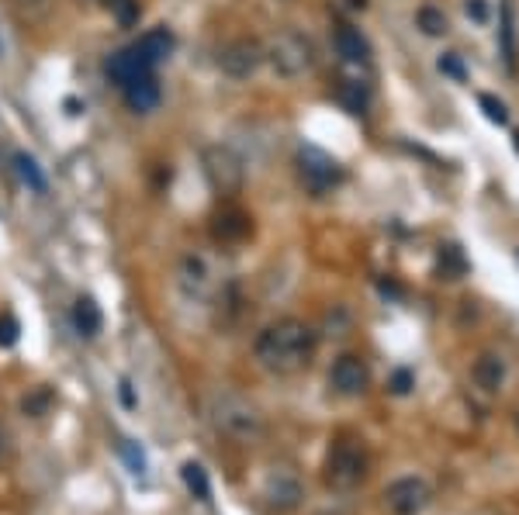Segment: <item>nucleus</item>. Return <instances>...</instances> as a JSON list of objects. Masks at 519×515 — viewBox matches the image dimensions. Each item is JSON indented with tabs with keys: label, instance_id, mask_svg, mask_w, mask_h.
I'll return each mask as SVG.
<instances>
[{
	"label": "nucleus",
	"instance_id": "1",
	"mask_svg": "<svg viewBox=\"0 0 519 515\" xmlns=\"http://www.w3.org/2000/svg\"><path fill=\"white\" fill-rule=\"evenodd\" d=\"M315 350H319V332L302 318H277L253 343V357L260 360V367L281 377L305 370L315 360Z\"/></svg>",
	"mask_w": 519,
	"mask_h": 515
},
{
	"label": "nucleus",
	"instance_id": "2",
	"mask_svg": "<svg viewBox=\"0 0 519 515\" xmlns=\"http://www.w3.org/2000/svg\"><path fill=\"white\" fill-rule=\"evenodd\" d=\"M371 474V453H367L364 439L357 436H336L322 460V481L333 491H353L367 481Z\"/></svg>",
	"mask_w": 519,
	"mask_h": 515
},
{
	"label": "nucleus",
	"instance_id": "3",
	"mask_svg": "<svg viewBox=\"0 0 519 515\" xmlns=\"http://www.w3.org/2000/svg\"><path fill=\"white\" fill-rule=\"evenodd\" d=\"M212 422L215 429L232 443H257L263 436V415L253 401H246L243 395H215L212 398Z\"/></svg>",
	"mask_w": 519,
	"mask_h": 515
},
{
	"label": "nucleus",
	"instance_id": "4",
	"mask_svg": "<svg viewBox=\"0 0 519 515\" xmlns=\"http://www.w3.org/2000/svg\"><path fill=\"white\" fill-rule=\"evenodd\" d=\"M263 52H267V63L274 66L277 77L284 80H298L305 77V73H312L315 66V45L308 35L302 32H277L274 39L263 45Z\"/></svg>",
	"mask_w": 519,
	"mask_h": 515
},
{
	"label": "nucleus",
	"instance_id": "5",
	"mask_svg": "<svg viewBox=\"0 0 519 515\" xmlns=\"http://www.w3.org/2000/svg\"><path fill=\"white\" fill-rule=\"evenodd\" d=\"M201 170H205V180L212 184V191L218 194H239L246 184V166H243V156L236 153L232 146H205L201 149Z\"/></svg>",
	"mask_w": 519,
	"mask_h": 515
},
{
	"label": "nucleus",
	"instance_id": "6",
	"mask_svg": "<svg viewBox=\"0 0 519 515\" xmlns=\"http://www.w3.org/2000/svg\"><path fill=\"white\" fill-rule=\"evenodd\" d=\"M298 173H302V184L312 194L333 191V187H340L343 177H346L340 159L322 153L319 146H302V149H298Z\"/></svg>",
	"mask_w": 519,
	"mask_h": 515
},
{
	"label": "nucleus",
	"instance_id": "7",
	"mask_svg": "<svg viewBox=\"0 0 519 515\" xmlns=\"http://www.w3.org/2000/svg\"><path fill=\"white\" fill-rule=\"evenodd\" d=\"M385 509L391 515H423L433 502V488L423 481V477L409 474V477H398L385 488Z\"/></svg>",
	"mask_w": 519,
	"mask_h": 515
},
{
	"label": "nucleus",
	"instance_id": "8",
	"mask_svg": "<svg viewBox=\"0 0 519 515\" xmlns=\"http://www.w3.org/2000/svg\"><path fill=\"white\" fill-rule=\"evenodd\" d=\"M263 63H267V52L260 39H232L218 52V70L229 80H250Z\"/></svg>",
	"mask_w": 519,
	"mask_h": 515
},
{
	"label": "nucleus",
	"instance_id": "9",
	"mask_svg": "<svg viewBox=\"0 0 519 515\" xmlns=\"http://www.w3.org/2000/svg\"><path fill=\"white\" fill-rule=\"evenodd\" d=\"M329 388L343 398H360L371 388V367H367V360L357 357V353L336 357L333 370H329Z\"/></svg>",
	"mask_w": 519,
	"mask_h": 515
},
{
	"label": "nucleus",
	"instance_id": "10",
	"mask_svg": "<svg viewBox=\"0 0 519 515\" xmlns=\"http://www.w3.org/2000/svg\"><path fill=\"white\" fill-rule=\"evenodd\" d=\"M263 495H267V502L277 512H295L305 498V488L295 471H270L267 484H263Z\"/></svg>",
	"mask_w": 519,
	"mask_h": 515
},
{
	"label": "nucleus",
	"instance_id": "11",
	"mask_svg": "<svg viewBox=\"0 0 519 515\" xmlns=\"http://www.w3.org/2000/svg\"><path fill=\"white\" fill-rule=\"evenodd\" d=\"M177 280H180V291H184L187 298H198V301H205L215 287L212 267H208V260L198 253H187L184 260H180Z\"/></svg>",
	"mask_w": 519,
	"mask_h": 515
},
{
	"label": "nucleus",
	"instance_id": "12",
	"mask_svg": "<svg viewBox=\"0 0 519 515\" xmlns=\"http://www.w3.org/2000/svg\"><path fill=\"white\" fill-rule=\"evenodd\" d=\"M253 232V218L246 215L236 204H225L212 215V239L222 242V246H232V242H243Z\"/></svg>",
	"mask_w": 519,
	"mask_h": 515
},
{
	"label": "nucleus",
	"instance_id": "13",
	"mask_svg": "<svg viewBox=\"0 0 519 515\" xmlns=\"http://www.w3.org/2000/svg\"><path fill=\"white\" fill-rule=\"evenodd\" d=\"M471 381L478 384L485 395H495V391H502V384H506V357L502 353H478V360L471 363Z\"/></svg>",
	"mask_w": 519,
	"mask_h": 515
},
{
	"label": "nucleus",
	"instance_id": "14",
	"mask_svg": "<svg viewBox=\"0 0 519 515\" xmlns=\"http://www.w3.org/2000/svg\"><path fill=\"white\" fill-rule=\"evenodd\" d=\"M108 77L111 83H118V87H129V83L142 80V77H153V66H146L139 56H135V49L129 45V49L115 52V56L108 59Z\"/></svg>",
	"mask_w": 519,
	"mask_h": 515
},
{
	"label": "nucleus",
	"instance_id": "15",
	"mask_svg": "<svg viewBox=\"0 0 519 515\" xmlns=\"http://www.w3.org/2000/svg\"><path fill=\"white\" fill-rule=\"evenodd\" d=\"M333 49L343 63H353V66H364L371 59V42L360 35V28L353 25H340L333 32Z\"/></svg>",
	"mask_w": 519,
	"mask_h": 515
},
{
	"label": "nucleus",
	"instance_id": "16",
	"mask_svg": "<svg viewBox=\"0 0 519 515\" xmlns=\"http://www.w3.org/2000/svg\"><path fill=\"white\" fill-rule=\"evenodd\" d=\"M135 49V56L142 59L146 66H160V63H167L170 59V52H173V35L167 32V28H153V32H146L142 35L139 42L132 45Z\"/></svg>",
	"mask_w": 519,
	"mask_h": 515
},
{
	"label": "nucleus",
	"instance_id": "17",
	"mask_svg": "<svg viewBox=\"0 0 519 515\" xmlns=\"http://www.w3.org/2000/svg\"><path fill=\"white\" fill-rule=\"evenodd\" d=\"M125 101H129V108L135 115H149V111H156V104H160V83L156 77H142L125 87Z\"/></svg>",
	"mask_w": 519,
	"mask_h": 515
},
{
	"label": "nucleus",
	"instance_id": "18",
	"mask_svg": "<svg viewBox=\"0 0 519 515\" xmlns=\"http://www.w3.org/2000/svg\"><path fill=\"white\" fill-rule=\"evenodd\" d=\"M336 101H340L350 115H364L367 104H371V87H367L364 80L340 77V83H336Z\"/></svg>",
	"mask_w": 519,
	"mask_h": 515
},
{
	"label": "nucleus",
	"instance_id": "19",
	"mask_svg": "<svg viewBox=\"0 0 519 515\" xmlns=\"http://www.w3.org/2000/svg\"><path fill=\"white\" fill-rule=\"evenodd\" d=\"M73 329H77L84 339H94L97 332L104 329L101 305H97L94 298H77V305H73Z\"/></svg>",
	"mask_w": 519,
	"mask_h": 515
},
{
	"label": "nucleus",
	"instance_id": "20",
	"mask_svg": "<svg viewBox=\"0 0 519 515\" xmlns=\"http://www.w3.org/2000/svg\"><path fill=\"white\" fill-rule=\"evenodd\" d=\"M11 7L18 11L21 21H28V25H45V21L52 18L56 0H11Z\"/></svg>",
	"mask_w": 519,
	"mask_h": 515
},
{
	"label": "nucleus",
	"instance_id": "21",
	"mask_svg": "<svg viewBox=\"0 0 519 515\" xmlns=\"http://www.w3.org/2000/svg\"><path fill=\"white\" fill-rule=\"evenodd\" d=\"M180 477H184L187 491H191L194 498H201V502H208V498H212V484H208V471H205L201 464L187 460V464L180 467Z\"/></svg>",
	"mask_w": 519,
	"mask_h": 515
},
{
	"label": "nucleus",
	"instance_id": "22",
	"mask_svg": "<svg viewBox=\"0 0 519 515\" xmlns=\"http://www.w3.org/2000/svg\"><path fill=\"white\" fill-rule=\"evenodd\" d=\"M416 25L423 28V35H430V39H440V35L450 32V21H447V14H443L440 7H419Z\"/></svg>",
	"mask_w": 519,
	"mask_h": 515
},
{
	"label": "nucleus",
	"instance_id": "23",
	"mask_svg": "<svg viewBox=\"0 0 519 515\" xmlns=\"http://www.w3.org/2000/svg\"><path fill=\"white\" fill-rule=\"evenodd\" d=\"M502 52H506L509 70H516V25H513V0L502 4Z\"/></svg>",
	"mask_w": 519,
	"mask_h": 515
},
{
	"label": "nucleus",
	"instance_id": "24",
	"mask_svg": "<svg viewBox=\"0 0 519 515\" xmlns=\"http://www.w3.org/2000/svg\"><path fill=\"white\" fill-rule=\"evenodd\" d=\"M440 274H443V280H461L468 274V260H464V253L457 246L440 249Z\"/></svg>",
	"mask_w": 519,
	"mask_h": 515
},
{
	"label": "nucleus",
	"instance_id": "25",
	"mask_svg": "<svg viewBox=\"0 0 519 515\" xmlns=\"http://www.w3.org/2000/svg\"><path fill=\"white\" fill-rule=\"evenodd\" d=\"M101 7H108L122 28H132L135 21H139V14H142L139 0H101Z\"/></svg>",
	"mask_w": 519,
	"mask_h": 515
},
{
	"label": "nucleus",
	"instance_id": "26",
	"mask_svg": "<svg viewBox=\"0 0 519 515\" xmlns=\"http://www.w3.org/2000/svg\"><path fill=\"white\" fill-rule=\"evenodd\" d=\"M14 166H18V173H21V180H25L28 187H32V191H45V177L39 173V163H35L32 156H25V153H18L14 156Z\"/></svg>",
	"mask_w": 519,
	"mask_h": 515
},
{
	"label": "nucleus",
	"instance_id": "27",
	"mask_svg": "<svg viewBox=\"0 0 519 515\" xmlns=\"http://www.w3.org/2000/svg\"><path fill=\"white\" fill-rule=\"evenodd\" d=\"M478 104H481V111H485V118L492 121V125H509V111H506V104H502L495 94H481V97H478Z\"/></svg>",
	"mask_w": 519,
	"mask_h": 515
},
{
	"label": "nucleus",
	"instance_id": "28",
	"mask_svg": "<svg viewBox=\"0 0 519 515\" xmlns=\"http://www.w3.org/2000/svg\"><path fill=\"white\" fill-rule=\"evenodd\" d=\"M49 405H52V391H45V388L32 391V395H28L25 401H21V408H25V415H32V419H39V415L49 412Z\"/></svg>",
	"mask_w": 519,
	"mask_h": 515
},
{
	"label": "nucleus",
	"instance_id": "29",
	"mask_svg": "<svg viewBox=\"0 0 519 515\" xmlns=\"http://www.w3.org/2000/svg\"><path fill=\"white\" fill-rule=\"evenodd\" d=\"M18 336H21V325H18V318H14L11 312L7 315H0V346H14L18 343Z\"/></svg>",
	"mask_w": 519,
	"mask_h": 515
},
{
	"label": "nucleus",
	"instance_id": "30",
	"mask_svg": "<svg viewBox=\"0 0 519 515\" xmlns=\"http://www.w3.org/2000/svg\"><path fill=\"white\" fill-rule=\"evenodd\" d=\"M412 388H416V377H412V370H395V374L388 377V391H391V395H409Z\"/></svg>",
	"mask_w": 519,
	"mask_h": 515
},
{
	"label": "nucleus",
	"instance_id": "31",
	"mask_svg": "<svg viewBox=\"0 0 519 515\" xmlns=\"http://www.w3.org/2000/svg\"><path fill=\"white\" fill-rule=\"evenodd\" d=\"M118 450H122V457L129 460V467H132L135 474L146 471V457H142V450H135L132 439H122V443H118Z\"/></svg>",
	"mask_w": 519,
	"mask_h": 515
},
{
	"label": "nucleus",
	"instance_id": "32",
	"mask_svg": "<svg viewBox=\"0 0 519 515\" xmlns=\"http://www.w3.org/2000/svg\"><path fill=\"white\" fill-rule=\"evenodd\" d=\"M440 73H447V77H454V80L468 77V73H464V66H461V59H457V52H447V56H440Z\"/></svg>",
	"mask_w": 519,
	"mask_h": 515
},
{
	"label": "nucleus",
	"instance_id": "33",
	"mask_svg": "<svg viewBox=\"0 0 519 515\" xmlns=\"http://www.w3.org/2000/svg\"><path fill=\"white\" fill-rule=\"evenodd\" d=\"M464 11H468V18H475L478 25H485V21H488V4H485V0H468V4H464Z\"/></svg>",
	"mask_w": 519,
	"mask_h": 515
},
{
	"label": "nucleus",
	"instance_id": "34",
	"mask_svg": "<svg viewBox=\"0 0 519 515\" xmlns=\"http://www.w3.org/2000/svg\"><path fill=\"white\" fill-rule=\"evenodd\" d=\"M118 391H122V401H125V408H135V395H132V384H129V381H122V388H118Z\"/></svg>",
	"mask_w": 519,
	"mask_h": 515
},
{
	"label": "nucleus",
	"instance_id": "35",
	"mask_svg": "<svg viewBox=\"0 0 519 515\" xmlns=\"http://www.w3.org/2000/svg\"><path fill=\"white\" fill-rule=\"evenodd\" d=\"M350 7H360V11H364V7H367V0H350Z\"/></svg>",
	"mask_w": 519,
	"mask_h": 515
},
{
	"label": "nucleus",
	"instance_id": "36",
	"mask_svg": "<svg viewBox=\"0 0 519 515\" xmlns=\"http://www.w3.org/2000/svg\"><path fill=\"white\" fill-rule=\"evenodd\" d=\"M516 429H519V412H516Z\"/></svg>",
	"mask_w": 519,
	"mask_h": 515
},
{
	"label": "nucleus",
	"instance_id": "37",
	"mask_svg": "<svg viewBox=\"0 0 519 515\" xmlns=\"http://www.w3.org/2000/svg\"><path fill=\"white\" fill-rule=\"evenodd\" d=\"M0 446H4V439H0Z\"/></svg>",
	"mask_w": 519,
	"mask_h": 515
}]
</instances>
